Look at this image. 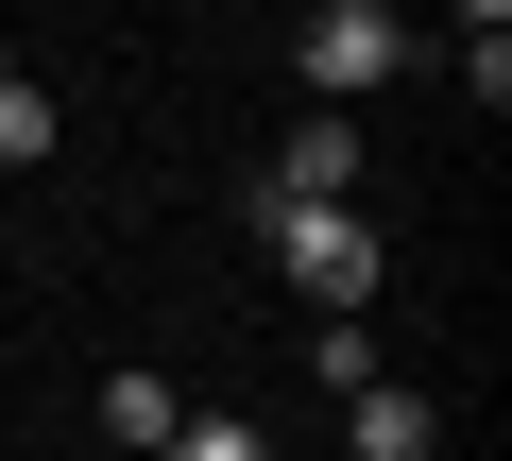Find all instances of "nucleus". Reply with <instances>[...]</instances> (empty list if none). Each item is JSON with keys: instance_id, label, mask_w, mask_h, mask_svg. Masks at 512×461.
Here are the masks:
<instances>
[{"instance_id": "obj_1", "label": "nucleus", "mask_w": 512, "mask_h": 461, "mask_svg": "<svg viewBox=\"0 0 512 461\" xmlns=\"http://www.w3.org/2000/svg\"><path fill=\"white\" fill-rule=\"evenodd\" d=\"M256 240H274V257H291V291H308L325 325H359V308H376V274H393L359 205H256Z\"/></svg>"}, {"instance_id": "obj_2", "label": "nucleus", "mask_w": 512, "mask_h": 461, "mask_svg": "<svg viewBox=\"0 0 512 461\" xmlns=\"http://www.w3.org/2000/svg\"><path fill=\"white\" fill-rule=\"evenodd\" d=\"M291 69H308V86H325V120H342L359 86H393V69H410V18H393V0H325V18L291 35Z\"/></svg>"}, {"instance_id": "obj_3", "label": "nucleus", "mask_w": 512, "mask_h": 461, "mask_svg": "<svg viewBox=\"0 0 512 461\" xmlns=\"http://www.w3.org/2000/svg\"><path fill=\"white\" fill-rule=\"evenodd\" d=\"M256 205H359V137H342V120L274 137V171H256Z\"/></svg>"}, {"instance_id": "obj_4", "label": "nucleus", "mask_w": 512, "mask_h": 461, "mask_svg": "<svg viewBox=\"0 0 512 461\" xmlns=\"http://www.w3.org/2000/svg\"><path fill=\"white\" fill-rule=\"evenodd\" d=\"M342 444H359V461H427V444H444V410H427L410 376H376V393H342Z\"/></svg>"}, {"instance_id": "obj_5", "label": "nucleus", "mask_w": 512, "mask_h": 461, "mask_svg": "<svg viewBox=\"0 0 512 461\" xmlns=\"http://www.w3.org/2000/svg\"><path fill=\"white\" fill-rule=\"evenodd\" d=\"M171 427H188V393H171L154 359H120V376H103V444H171Z\"/></svg>"}, {"instance_id": "obj_6", "label": "nucleus", "mask_w": 512, "mask_h": 461, "mask_svg": "<svg viewBox=\"0 0 512 461\" xmlns=\"http://www.w3.org/2000/svg\"><path fill=\"white\" fill-rule=\"evenodd\" d=\"M35 154H52V86H35V69H0V171H35Z\"/></svg>"}, {"instance_id": "obj_7", "label": "nucleus", "mask_w": 512, "mask_h": 461, "mask_svg": "<svg viewBox=\"0 0 512 461\" xmlns=\"http://www.w3.org/2000/svg\"><path fill=\"white\" fill-rule=\"evenodd\" d=\"M154 461H274V427H239V410H188V427H171Z\"/></svg>"}, {"instance_id": "obj_8", "label": "nucleus", "mask_w": 512, "mask_h": 461, "mask_svg": "<svg viewBox=\"0 0 512 461\" xmlns=\"http://www.w3.org/2000/svg\"><path fill=\"white\" fill-rule=\"evenodd\" d=\"M461 18H478V35H495V18H512V0H461Z\"/></svg>"}]
</instances>
